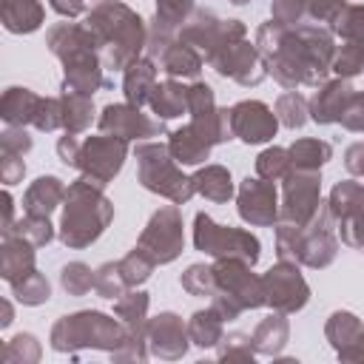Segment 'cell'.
<instances>
[{
    "label": "cell",
    "mask_w": 364,
    "mask_h": 364,
    "mask_svg": "<svg viewBox=\"0 0 364 364\" xmlns=\"http://www.w3.org/2000/svg\"><path fill=\"white\" fill-rule=\"evenodd\" d=\"M279 114H284L282 119H284V125H290V128H296V125L304 122V117H301V100H299L296 94H287V97L279 100Z\"/></svg>",
    "instance_id": "25"
},
{
    "label": "cell",
    "mask_w": 364,
    "mask_h": 364,
    "mask_svg": "<svg viewBox=\"0 0 364 364\" xmlns=\"http://www.w3.org/2000/svg\"><path fill=\"white\" fill-rule=\"evenodd\" d=\"M267 284H270V301H276L279 307L293 310V307H301L304 304L307 287H304V282H301V276L296 270H290V267L282 264V267L270 270Z\"/></svg>",
    "instance_id": "8"
},
{
    "label": "cell",
    "mask_w": 364,
    "mask_h": 364,
    "mask_svg": "<svg viewBox=\"0 0 364 364\" xmlns=\"http://www.w3.org/2000/svg\"><path fill=\"white\" fill-rule=\"evenodd\" d=\"M287 154L284 151H264L262 156H259V173L262 176H267V179H273V176H282L284 173V168H287V159H284Z\"/></svg>",
    "instance_id": "21"
},
{
    "label": "cell",
    "mask_w": 364,
    "mask_h": 364,
    "mask_svg": "<svg viewBox=\"0 0 364 364\" xmlns=\"http://www.w3.org/2000/svg\"><path fill=\"white\" fill-rule=\"evenodd\" d=\"M336 28L344 37L364 43V6H341V14H336Z\"/></svg>",
    "instance_id": "18"
},
{
    "label": "cell",
    "mask_w": 364,
    "mask_h": 364,
    "mask_svg": "<svg viewBox=\"0 0 364 364\" xmlns=\"http://www.w3.org/2000/svg\"><path fill=\"white\" fill-rule=\"evenodd\" d=\"M151 102H154V111L159 117H176L188 105V91L179 88V85H173V82H165V85L156 88V94L151 97Z\"/></svg>",
    "instance_id": "15"
},
{
    "label": "cell",
    "mask_w": 364,
    "mask_h": 364,
    "mask_svg": "<svg viewBox=\"0 0 364 364\" xmlns=\"http://www.w3.org/2000/svg\"><path fill=\"white\" fill-rule=\"evenodd\" d=\"M63 284H65V290H71V293H82L85 287H91V273H88V267H82V264L65 267V270H63Z\"/></svg>",
    "instance_id": "23"
},
{
    "label": "cell",
    "mask_w": 364,
    "mask_h": 364,
    "mask_svg": "<svg viewBox=\"0 0 364 364\" xmlns=\"http://www.w3.org/2000/svg\"><path fill=\"white\" fill-rule=\"evenodd\" d=\"M139 176H142V185L151 188V191H159L165 196H171L173 202H182L191 196V185L193 179H185L173 171V165L168 162L165 156V148L159 145H145L139 148Z\"/></svg>",
    "instance_id": "2"
},
{
    "label": "cell",
    "mask_w": 364,
    "mask_h": 364,
    "mask_svg": "<svg viewBox=\"0 0 364 364\" xmlns=\"http://www.w3.org/2000/svg\"><path fill=\"white\" fill-rule=\"evenodd\" d=\"M191 6V0H159V9H156V14H159V20H162V26L168 28V26H173L182 14H185V9Z\"/></svg>",
    "instance_id": "26"
},
{
    "label": "cell",
    "mask_w": 364,
    "mask_h": 364,
    "mask_svg": "<svg viewBox=\"0 0 364 364\" xmlns=\"http://www.w3.org/2000/svg\"><path fill=\"white\" fill-rule=\"evenodd\" d=\"M196 247L199 250H208V253H242L250 264L256 262L259 256V242L247 233H239V230H225V228H216L208 216H196Z\"/></svg>",
    "instance_id": "3"
},
{
    "label": "cell",
    "mask_w": 364,
    "mask_h": 364,
    "mask_svg": "<svg viewBox=\"0 0 364 364\" xmlns=\"http://www.w3.org/2000/svg\"><path fill=\"white\" fill-rule=\"evenodd\" d=\"M60 196H63L60 179L43 176V179H37V185L28 191V196H26V210H28V213H37V216H46V213L54 208V202H57Z\"/></svg>",
    "instance_id": "13"
},
{
    "label": "cell",
    "mask_w": 364,
    "mask_h": 364,
    "mask_svg": "<svg viewBox=\"0 0 364 364\" xmlns=\"http://www.w3.org/2000/svg\"><path fill=\"white\" fill-rule=\"evenodd\" d=\"M125 91H128V100L131 102H145L151 97L154 88V68L151 63H139V65H131L128 74H125Z\"/></svg>",
    "instance_id": "14"
},
{
    "label": "cell",
    "mask_w": 364,
    "mask_h": 364,
    "mask_svg": "<svg viewBox=\"0 0 364 364\" xmlns=\"http://www.w3.org/2000/svg\"><path fill=\"white\" fill-rule=\"evenodd\" d=\"M239 210L247 222H256V225L273 222V216H276V191H273V185H267L262 179H245Z\"/></svg>",
    "instance_id": "7"
},
{
    "label": "cell",
    "mask_w": 364,
    "mask_h": 364,
    "mask_svg": "<svg viewBox=\"0 0 364 364\" xmlns=\"http://www.w3.org/2000/svg\"><path fill=\"white\" fill-rule=\"evenodd\" d=\"M100 128L102 131H114V136H139V134H151L154 131V125L139 111H131L125 105H108Z\"/></svg>",
    "instance_id": "9"
},
{
    "label": "cell",
    "mask_w": 364,
    "mask_h": 364,
    "mask_svg": "<svg viewBox=\"0 0 364 364\" xmlns=\"http://www.w3.org/2000/svg\"><path fill=\"white\" fill-rule=\"evenodd\" d=\"M230 131L239 134L245 142H262L273 136L276 117L262 102H242L230 111Z\"/></svg>",
    "instance_id": "5"
},
{
    "label": "cell",
    "mask_w": 364,
    "mask_h": 364,
    "mask_svg": "<svg viewBox=\"0 0 364 364\" xmlns=\"http://www.w3.org/2000/svg\"><path fill=\"white\" fill-rule=\"evenodd\" d=\"M350 97H353V88L347 82H330V85H324V91H318L313 97V119L316 122L341 119V111L350 102Z\"/></svg>",
    "instance_id": "10"
},
{
    "label": "cell",
    "mask_w": 364,
    "mask_h": 364,
    "mask_svg": "<svg viewBox=\"0 0 364 364\" xmlns=\"http://www.w3.org/2000/svg\"><path fill=\"white\" fill-rule=\"evenodd\" d=\"M338 74H358L364 71V46H344L336 60Z\"/></svg>",
    "instance_id": "20"
},
{
    "label": "cell",
    "mask_w": 364,
    "mask_h": 364,
    "mask_svg": "<svg viewBox=\"0 0 364 364\" xmlns=\"http://www.w3.org/2000/svg\"><path fill=\"white\" fill-rule=\"evenodd\" d=\"M193 188L196 191H202L205 196H210V199H228L230 196V176H228V171L225 168H208V171H202V173H196L193 176Z\"/></svg>",
    "instance_id": "17"
},
{
    "label": "cell",
    "mask_w": 364,
    "mask_h": 364,
    "mask_svg": "<svg viewBox=\"0 0 364 364\" xmlns=\"http://www.w3.org/2000/svg\"><path fill=\"white\" fill-rule=\"evenodd\" d=\"M341 122L347 128H364V94H353L341 111Z\"/></svg>",
    "instance_id": "24"
},
{
    "label": "cell",
    "mask_w": 364,
    "mask_h": 364,
    "mask_svg": "<svg viewBox=\"0 0 364 364\" xmlns=\"http://www.w3.org/2000/svg\"><path fill=\"white\" fill-rule=\"evenodd\" d=\"M23 228V225H20ZM20 236H31L34 245H43L51 239V230H48V219L46 216H37V213H28L26 219V228L20 230Z\"/></svg>",
    "instance_id": "22"
},
{
    "label": "cell",
    "mask_w": 364,
    "mask_h": 364,
    "mask_svg": "<svg viewBox=\"0 0 364 364\" xmlns=\"http://www.w3.org/2000/svg\"><path fill=\"white\" fill-rule=\"evenodd\" d=\"M316 176H307L301 182H290L287 185V216H296V222H304L310 213H313V205H316Z\"/></svg>",
    "instance_id": "11"
},
{
    "label": "cell",
    "mask_w": 364,
    "mask_h": 364,
    "mask_svg": "<svg viewBox=\"0 0 364 364\" xmlns=\"http://www.w3.org/2000/svg\"><path fill=\"white\" fill-rule=\"evenodd\" d=\"M108 216H111V208L100 193H94L85 182L74 185L68 191V208L63 216V242L77 247L97 239Z\"/></svg>",
    "instance_id": "1"
},
{
    "label": "cell",
    "mask_w": 364,
    "mask_h": 364,
    "mask_svg": "<svg viewBox=\"0 0 364 364\" xmlns=\"http://www.w3.org/2000/svg\"><path fill=\"white\" fill-rule=\"evenodd\" d=\"M122 156H125V142H114V139H91L88 145H85V154H77V162L74 165H80V159H88V162H82V168L94 176V179H100V185L105 182V179H111L117 171H119V165H122Z\"/></svg>",
    "instance_id": "6"
},
{
    "label": "cell",
    "mask_w": 364,
    "mask_h": 364,
    "mask_svg": "<svg viewBox=\"0 0 364 364\" xmlns=\"http://www.w3.org/2000/svg\"><path fill=\"white\" fill-rule=\"evenodd\" d=\"M290 156H293V165H299L301 171H313L324 159H330V145L318 139H301L290 148Z\"/></svg>",
    "instance_id": "16"
},
{
    "label": "cell",
    "mask_w": 364,
    "mask_h": 364,
    "mask_svg": "<svg viewBox=\"0 0 364 364\" xmlns=\"http://www.w3.org/2000/svg\"><path fill=\"white\" fill-rule=\"evenodd\" d=\"M139 247H154V262H168L179 253L182 247V228L176 219L173 208H165L162 213H156L148 225V230L142 233V245Z\"/></svg>",
    "instance_id": "4"
},
{
    "label": "cell",
    "mask_w": 364,
    "mask_h": 364,
    "mask_svg": "<svg viewBox=\"0 0 364 364\" xmlns=\"http://www.w3.org/2000/svg\"><path fill=\"white\" fill-rule=\"evenodd\" d=\"M165 68L171 74H196L199 71V57L188 46H173L165 51Z\"/></svg>",
    "instance_id": "19"
},
{
    "label": "cell",
    "mask_w": 364,
    "mask_h": 364,
    "mask_svg": "<svg viewBox=\"0 0 364 364\" xmlns=\"http://www.w3.org/2000/svg\"><path fill=\"white\" fill-rule=\"evenodd\" d=\"M347 168L353 173H364V142H358L347 151Z\"/></svg>",
    "instance_id": "27"
},
{
    "label": "cell",
    "mask_w": 364,
    "mask_h": 364,
    "mask_svg": "<svg viewBox=\"0 0 364 364\" xmlns=\"http://www.w3.org/2000/svg\"><path fill=\"white\" fill-rule=\"evenodd\" d=\"M208 148H210V142L193 125L176 131L171 139V151L179 162H202V159H208Z\"/></svg>",
    "instance_id": "12"
}]
</instances>
